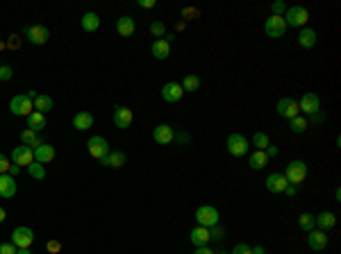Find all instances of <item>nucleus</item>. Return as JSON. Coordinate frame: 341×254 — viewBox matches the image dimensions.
Instances as JSON below:
<instances>
[{"label":"nucleus","instance_id":"obj_42","mask_svg":"<svg viewBox=\"0 0 341 254\" xmlns=\"http://www.w3.org/2000/svg\"><path fill=\"white\" fill-rule=\"evenodd\" d=\"M209 238H212V240H221L223 238V230H221V227H209Z\"/></svg>","mask_w":341,"mask_h":254},{"label":"nucleus","instance_id":"obj_13","mask_svg":"<svg viewBox=\"0 0 341 254\" xmlns=\"http://www.w3.org/2000/svg\"><path fill=\"white\" fill-rule=\"evenodd\" d=\"M307 245H309L314 252H323V250L327 248V234L321 230L307 232Z\"/></svg>","mask_w":341,"mask_h":254},{"label":"nucleus","instance_id":"obj_17","mask_svg":"<svg viewBox=\"0 0 341 254\" xmlns=\"http://www.w3.org/2000/svg\"><path fill=\"white\" fill-rule=\"evenodd\" d=\"M182 93H184V88L180 86L178 82H168V84H164V88H162V98H164V102L173 104L182 98Z\"/></svg>","mask_w":341,"mask_h":254},{"label":"nucleus","instance_id":"obj_32","mask_svg":"<svg viewBox=\"0 0 341 254\" xmlns=\"http://www.w3.org/2000/svg\"><path fill=\"white\" fill-rule=\"evenodd\" d=\"M289 127H291V132L302 134L307 127H309V120H307L305 116H296V118H291V120H289Z\"/></svg>","mask_w":341,"mask_h":254},{"label":"nucleus","instance_id":"obj_29","mask_svg":"<svg viewBox=\"0 0 341 254\" xmlns=\"http://www.w3.org/2000/svg\"><path fill=\"white\" fill-rule=\"evenodd\" d=\"M98 28H100L98 14H94V12H87V14L82 16V30H84V32H96Z\"/></svg>","mask_w":341,"mask_h":254},{"label":"nucleus","instance_id":"obj_7","mask_svg":"<svg viewBox=\"0 0 341 254\" xmlns=\"http://www.w3.org/2000/svg\"><path fill=\"white\" fill-rule=\"evenodd\" d=\"M264 32H266V36H271V39H280V36H284V32H287V23H284L282 16L271 14V18H266V23H264Z\"/></svg>","mask_w":341,"mask_h":254},{"label":"nucleus","instance_id":"obj_36","mask_svg":"<svg viewBox=\"0 0 341 254\" xmlns=\"http://www.w3.org/2000/svg\"><path fill=\"white\" fill-rule=\"evenodd\" d=\"M28 170H30V177H35V180H44L46 177V168H44V164H39V162H32L30 166H28Z\"/></svg>","mask_w":341,"mask_h":254},{"label":"nucleus","instance_id":"obj_40","mask_svg":"<svg viewBox=\"0 0 341 254\" xmlns=\"http://www.w3.org/2000/svg\"><path fill=\"white\" fill-rule=\"evenodd\" d=\"M10 166H12V162L0 152V175H7V172H10Z\"/></svg>","mask_w":341,"mask_h":254},{"label":"nucleus","instance_id":"obj_22","mask_svg":"<svg viewBox=\"0 0 341 254\" xmlns=\"http://www.w3.org/2000/svg\"><path fill=\"white\" fill-rule=\"evenodd\" d=\"M298 46L300 48H314L316 46V32L311 28H302L300 34H298Z\"/></svg>","mask_w":341,"mask_h":254},{"label":"nucleus","instance_id":"obj_21","mask_svg":"<svg viewBox=\"0 0 341 254\" xmlns=\"http://www.w3.org/2000/svg\"><path fill=\"white\" fill-rule=\"evenodd\" d=\"M55 159V148L53 146H46V143H41L39 148H35V162L39 164H48Z\"/></svg>","mask_w":341,"mask_h":254},{"label":"nucleus","instance_id":"obj_52","mask_svg":"<svg viewBox=\"0 0 341 254\" xmlns=\"http://www.w3.org/2000/svg\"><path fill=\"white\" fill-rule=\"evenodd\" d=\"M25 96H28V98H30V100H35L37 96H39V93H37V91H28V93H25Z\"/></svg>","mask_w":341,"mask_h":254},{"label":"nucleus","instance_id":"obj_47","mask_svg":"<svg viewBox=\"0 0 341 254\" xmlns=\"http://www.w3.org/2000/svg\"><path fill=\"white\" fill-rule=\"evenodd\" d=\"M266 156H268V159L277 156V148H275V146H268V148H266Z\"/></svg>","mask_w":341,"mask_h":254},{"label":"nucleus","instance_id":"obj_35","mask_svg":"<svg viewBox=\"0 0 341 254\" xmlns=\"http://www.w3.org/2000/svg\"><path fill=\"white\" fill-rule=\"evenodd\" d=\"M298 225H300L302 232H311L314 227H316V222H314V216H311V214H300V218H298Z\"/></svg>","mask_w":341,"mask_h":254},{"label":"nucleus","instance_id":"obj_16","mask_svg":"<svg viewBox=\"0 0 341 254\" xmlns=\"http://www.w3.org/2000/svg\"><path fill=\"white\" fill-rule=\"evenodd\" d=\"M132 118H134L132 109H128V107H116L114 109V125L121 127V130H128V127L132 125Z\"/></svg>","mask_w":341,"mask_h":254},{"label":"nucleus","instance_id":"obj_18","mask_svg":"<svg viewBox=\"0 0 341 254\" xmlns=\"http://www.w3.org/2000/svg\"><path fill=\"white\" fill-rule=\"evenodd\" d=\"M19 186H16V177L12 175H0V196L3 198H14Z\"/></svg>","mask_w":341,"mask_h":254},{"label":"nucleus","instance_id":"obj_43","mask_svg":"<svg viewBox=\"0 0 341 254\" xmlns=\"http://www.w3.org/2000/svg\"><path fill=\"white\" fill-rule=\"evenodd\" d=\"M12 68L10 66H0V80H3V82H7V80H12Z\"/></svg>","mask_w":341,"mask_h":254},{"label":"nucleus","instance_id":"obj_25","mask_svg":"<svg viewBox=\"0 0 341 254\" xmlns=\"http://www.w3.org/2000/svg\"><path fill=\"white\" fill-rule=\"evenodd\" d=\"M314 222H316V227L321 232H325V230H332V227H334L336 218H334V214H330V211H323L321 216H314Z\"/></svg>","mask_w":341,"mask_h":254},{"label":"nucleus","instance_id":"obj_48","mask_svg":"<svg viewBox=\"0 0 341 254\" xmlns=\"http://www.w3.org/2000/svg\"><path fill=\"white\" fill-rule=\"evenodd\" d=\"M193 254H216V252H214V250H209L207 245H205V248H196V252H193Z\"/></svg>","mask_w":341,"mask_h":254},{"label":"nucleus","instance_id":"obj_20","mask_svg":"<svg viewBox=\"0 0 341 254\" xmlns=\"http://www.w3.org/2000/svg\"><path fill=\"white\" fill-rule=\"evenodd\" d=\"M103 166H109V168H121L125 164V152H121V150H114V152H109V154H105L103 159Z\"/></svg>","mask_w":341,"mask_h":254},{"label":"nucleus","instance_id":"obj_30","mask_svg":"<svg viewBox=\"0 0 341 254\" xmlns=\"http://www.w3.org/2000/svg\"><path fill=\"white\" fill-rule=\"evenodd\" d=\"M150 50H153V57L155 59H166L168 54H171V44H166L164 39H157Z\"/></svg>","mask_w":341,"mask_h":254},{"label":"nucleus","instance_id":"obj_33","mask_svg":"<svg viewBox=\"0 0 341 254\" xmlns=\"http://www.w3.org/2000/svg\"><path fill=\"white\" fill-rule=\"evenodd\" d=\"M252 146H255V150H266V148L271 146L268 134L266 132H255V136H252Z\"/></svg>","mask_w":341,"mask_h":254},{"label":"nucleus","instance_id":"obj_3","mask_svg":"<svg viewBox=\"0 0 341 254\" xmlns=\"http://www.w3.org/2000/svg\"><path fill=\"white\" fill-rule=\"evenodd\" d=\"M282 18H284L287 25H291V28H302V25L309 20V12L300 5H293V7H287V12H284Z\"/></svg>","mask_w":341,"mask_h":254},{"label":"nucleus","instance_id":"obj_23","mask_svg":"<svg viewBox=\"0 0 341 254\" xmlns=\"http://www.w3.org/2000/svg\"><path fill=\"white\" fill-rule=\"evenodd\" d=\"M134 18H130V16H121L119 20H116V32H119L121 36H132L134 34Z\"/></svg>","mask_w":341,"mask_h":254},{"label":"nucleus","instance_id":"obj_11","mask_svg":"<svg viewBox=\"0 0 341 254\" xmlns=\"http://www.w3.org/2000/svg\"><path fill=\"white\" fill-rule=\"evenodd\" d=\"M298 107H300L302 114H309V116H314V114L318 112V107H321V98H318L316 93H302V98L298 100Z\"/></svg>","mask_w":341,"mask_h":254},{"label":"nucleus","instance_id":"obj_55","mask_svg":"<svg viewBox=\"0 0 341 254\" xmlns=\"http://www.w3.org/2000/svg\"><path fill=\"white\" fill-rule=\"evenodd\" d=\"M16 254H32V252H30V250H19Z\"/></svg>","mask_w":341,"mask_h":254},{"label":"nucleus","instance_id":"obj_5","mask_svg":"<svg viewBox=\"0 0 341 254\" xmlns=\"http://www.w3.org/2000/svg\"><path fill=\"white\" fill-rule=\"evenodd\" d=\"M225 146H227V152L232 156H243V154H248V138L243 136V134H239V132H234V134H230L227 136V141H225Z\"/></svg>","mask_w":341,"mask_h":254},{"label":"nucleus","instance_id":"obj_27","mask_svg":"<svg viewBox=\"0 0 341 254\" xmlns=\"http://www.w3.org/2000/svg\"><path fill=\"white\" fill-rule=\"evenodd\" d=\"M44 127H46V114L32 112L30 116H28V130H32V132H41Z\"/></svg>","mask_w":341,"mask_h":254},{"label":"nucleus","instance_id":"obj_34","mask_svg":"<svg viewBox=\"0 0 341 254\" xmlns=\"http://www.w3.org/2000/svg\"><path fill=\"white\" fill-rule=\"evenodd\" d=\"M180 86H182L184 91H198V88H200V78H198V75H187Z\"/></svg>","mask_w":341,"mask_h":254},{"label":"nucleus","instance_id":"obj_38","mask_svg":"<svg viewBox=\"0 0 341 254\" xmlns=\"http://www.w3.org/2000/svg\"><path fill=\"white\" fill-rule=\"evenodd\" d=\"M271 12H273V16H282L284 12H287V5H284L282 0H275V2L271 5Z\"/></svg>","mask_w":341,"mask_h":254},{"label":"nucleus","instance_id":"obj_26","mask_svg":"<svg viewBox=\"0 0 341 254\" xmlns=\"http://www.w3.org/2000/svg\"><path fill=\"white\" fill-rule=\"evenodd\" d=\"M266 164H268V156H266V152L264 150H255L250 154V159H248V166H250L252 170H262Z\"/></svg>","mask_w":341,"mask_h":254},{"label":"nucleus","instance_id":"obj_10","mask_svg":"<svg viewBox=\"0 0 341 254\" xmlns=\"http://www.w3.org/2000/svg\"><path fill=\"white\" fill-rule=\"evenodd\" d=\"M25 34H28L30 44H35V46H44V44H48V39H50L48 28H44V25H28V28H25Z\"/></svg>","mask_w":341,"mask_h":254},{"label":"nucleus","instance_id":"obj_45","mask_svg":"<svg viewBox=\"0 0 341 254\" xmlns=\"http://www.w3.org/2000/svg\"><path fill=\"white\" fill-rule=\"evenodd\" d=\"M139 7H144V10H150V7H155V0H139Z\"/></svg>","mask_w":341,"mask_h":254},{"label":"nucleus","instance_id":"obj_54","mask_svg":"<svg viewBox=\"0 0 341 254\" xmlns=\"http://www.w3.org/2000/svg\"><path fill=\"white\" fill-rule=\"evenodd\" d=\"M5 216H7V214H5V209H3V206H0V222H3V220H5Z\"/></svg>","mask_w":341,"mask_h":254},{"label":"nucleus","instance_id":"obj_51","mask_svg":"<svg viewBox=\"0 0 341 254\" xmlns=\"http://www.w3.org/2000/svg\"><path fill=\"white\" fill-rule=\"evenodd\" d=\"M184 16H189V18H191V16H198V12L196 10H184Z\"/></svg>","mask_w":341,"mask_h":254},{"label":"nucleus","instance_id":"obj_1","mask_svg":"<svg viewBox=\"0 0 341 254\" xmlns=\"http://www.w3.org/2000/svg\"><path fill=\"white\" fill-rule=\"evenodd\" d=\"M307 172H309V168H307L305 162H300V159H296V162H291L287 166V170H284V177H287L289 184H302V182L307 180Z\"/></svg>","mask_w":341,"mask_h":254},{"label":"nucleus","instance_id":"obj_50","mask_svg":"<svg viewBox=\"0 0 341 254\" xmlns=\"http://www.w3.org/2000/svg\"><path fill=\"white\" fill-rule=\"evenodd\" d=\"M284 193H287V196H296V186H293V184H289L287 188H284Z\"/></svg>","mask_w":341,"mask_h":254},{"label":"nucleus","instance_id":"obj_24","mask_svg":"<svg viewBox=\"0 0 341 254\" xmlns=\"http://www.w3.org/2000/svg\"><path fill=\"white\" fill-rule=\"evenodd\" d=\"M73 125H75V130L84 132V130H89V127L94 125V116H91L89 112H78L73 118Z\"/></svg>","mask_w":341,"mask_h":254},{"label":"nucleus","instance_id":"obj_9","mask_svg":"<svg viewBox=\"0 0 341 254\" xmlns=\"http://www.w3.org/2000/svg\"><path fill=\"white\" fill-rule=\"evenodd\" d=\"M35 162V150L30 146H16L12 152V164L16 166H30Z\"/></svg>","mask_w":341,"mask_h":254},{"label":"nucleus","instance_id":"obj_41","mask_svg":"<svg viewBox=\"0 0 341 254\" xmlns=\"http://www.w3.org/2000/svg\"><path fill=\"white\" fill-rule=\"evenodd\" d=\"M19 250H16L14 243H0V254H16Z\"/></svg>","mask_w":341,"mask_h":254},{"label":"nucleus","instance_id":"obj_15","mask_svg":"<svg viewBox=\"0 0 341 254\" xmlns=\"http://www.w3.org/2000/svg\"><path fill=\"white\" fill-rule=\"evenodd\" d=\"M153 138H155V143H159V146H166V143H171L175 138V132H173V127L171 125H157L153 130Z\"/></svg>","mask_w":341,"mask_h":254},{"label":"nucleus","instance_id":"obj_46","mask_svg":"<svg viewBox=\"0 0 341 254\" xmlns=\"http://www.w3.org/2000/svg\"><path fill=\"white\" fill-rule=\"evenodd\" d=\"M48 250H50V252H60L62 245L57 243V240H50V243H48Z\"/></svg>","mask_w":341,"mask_h":254},{"label":"nucleus","instance_id":"obj_28","mask_svg":"<svg viewBox=\"0 0 341 254\" xmlns=\"http://www.w3.org/2000/svg\"><path fill=\"white\" fill-rule=\"evenodd\" d=\"M32 104H35V112H41V114H48L50 109H53V98L50 96H44V93H39L35 100H32Z\"/></svg>","mask_w":341,"mask_h":254},{"label":"nucleus","instance_id":"obj_6","mask_svg":"<svg viewBox=\"0 0 341 254\" xmlns=\"http://www.w3.org/2000/svg\"><path fill=\"white\" fill-rule=\"evenodd\" d=\"M12 243L16 245V250H30V245L35 243V232L30 227H16L12 232Z\"/></svg>","mask_w":341,"mask_h":254},{"label":"nucleus","instance_id":"obj_14","mask_svg":"<svg viewBox=\"0 0 341 254\" xmlns=\"http://www.w3.org/2000/svg\"><path fill=\"white\" fill-rule=\"evenodd\" d=\"M264 184H266V190H271V193H284V188L289 186V182L282 172H271Z\"/></svg>","mask_w":341,"mask_h":254},{"label":"nucleus","instance_id":"obj_4","mask_svg":"<svg viewBox=\"0 0 341 254\" xmlns=\"http://www.w3.org/2000/svg\"><path fill=\"white\" fill-rule=\"evenodd\" d=\"M10 112L14 114V116H30L32 112H35V104H32V100L25 96V93H21V96H14L10 102Z\"/></svg>","mask_w":341,"mask_h":254},{"label":"nucleus","instance_id":"obj_12","mask_svg":"<svg viewBox=\"0 0 341 254\" xmlns=\"http://www.w3.org/2000/svg\"><path fill=\"white\" fill-rule=\"evenodd\" d=\"M87 150H89V154L94 156V159H103L105 154H109V143L105 141L103 136H91L89 143H87Z\"/></svg>","mask_w":341,"mask_h":254},{"label":"nucleus","instance_id":"obj_53","mask_svg":"<svg viewBox=\"0 0 341 254\" xmlns=\"http://www.w3.org/2000/svg\"><path fill=\"white\" fill-rule=\"evenodd\" d=\"M321 120H323V114L316 112V114H314V122H321Z\"/></svg>","mask_w":341,"mask_h":254},{"label":"nucleus","instance_id":"obj_2","mask_svg":"<svg viewBox=\"0 0 341 254\" xmlns=\"http://www.w3.org/2000/svg\"><path fill=\"white\" fill-rule=\"evenodd\" d=\"M218 209L216 206H209V204H203V206H198L196 209V220H198V225L200 227H216L218 225Z\"/></svg>","mask_w":341,"mask_h":254},{"label":"nucleus","instance_id":"obj_39","mask_svg":"<svg viewBox=\"0 0 341 254\" xmlns=\"http://www.w3.org/2000/svg\"><path fill=\"white\" fill-rule=\"evenodd\" d=\"M230 254H252V248L250 245H246V243H237Z\"/></svg>","mask_w":341,"mask_h":254},{"label":"nucleus","instance_id":"obj_31","mask_svg":"<svg viewBox=\"0 0 341 254\" xmlns=\"http://www.w3.org/2000/svg\"><path fill=\"white\" fill-rule=\"evenodd\" d=\"M21 141H23V146H30L32 150L41 146V138L37 136V132H32V130H23V132H21Z\"/></svg>","mask_w":341,"mask_h":254},{"label":"nucleus","instance_id":"obj_37","mask_svg":"<svg viewBox=\"0 0 341 254\" xmlns=\"http://www.w3.org/2000/svg\"><path fill=\"white\" fill-rule=\"evenodd\" d=\"M150 32H153L155 36H164V32H166V28H164L162 20H153L150 23Z\"/></svg>","mask_w":341,"mask_h":254},{"label":"nucleus","instance_id":"obj_19","mask_svg":"<svg viewBox=\"0 0 341 254\" xmlns=\"http://www.w3.org/2000/svg\"><path fill=\"white\" fill-rule=\"evenodd\" d=\"M189 238H191V243L196 245V248H205V245L212 240V238H209V230H207V227H200V225L193 227L191 234H189Z\"/></svg>","mask_w":341,"mask_h":254},{"label":"nucleus","instance_id":"obj_49","mask_svg":"<svg viewBox=\"0 0 341 254\" xmlns=\"http://www.w3.org/2000/svg\"><path fill=\"white\" fill-rule=\"evenodd\" d=\"M21 172V166H16V164H12L10 166V172H7V175H12V177H16Z\"/></svg>","mask_w":341,"mask_h":254},{"label":"nucleus","instance_id":"obj_8","mask_svg":"<svg viewBox=\"0 0 341 254\" xmlns=\"http://www.w3.org/2000/svg\"><path fill=\"white\" fill-rule=\"evenodd\" d=\"M275 112H277V116H282V118H296V116H300V107H298V100L296 98H282L280 102H277V107H275Z\"/></svg>","mask_w":341,"mask_h":254},{"label":"nucleus","instance_id":"obj_44","mask_svg":"<svg viewBox=\"0 0 341 254\" xmlns=\"http://www.w3.org/2000/svg\"><path fill=\"white\" fill-rule=\"evenodd\" d=\"M19 46H21L19 34H12V36H10V48H12V50H16V48H19Z\"/></svg>","mask_w":341,"mask_h":254},{"label":"nucleus","instance_id":"obj_56","mask_svg":"<svg viewBox=\"0 0 341 254\" xmlns=\"http://www.w3.org/2000/svg\"><path fill=\"white\" fill-rule=\"evenodd\" d=\"M216 254H230V252H216Z\"/></svg>","mask_w":341,"mask_h":254}]
</instances>
